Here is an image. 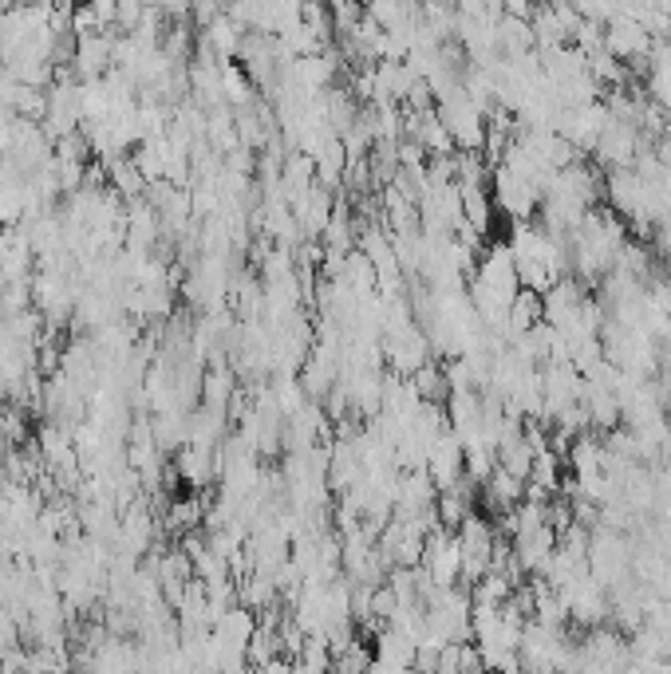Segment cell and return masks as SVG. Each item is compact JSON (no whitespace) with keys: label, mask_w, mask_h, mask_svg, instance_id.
I'll list each match as a JSON object with an SVG mask.
<instances>
[{"label":"cell","mask_w":671,"mask_h":674,"mask_svg":"<svg viewBox=\"0 0 671 674\" xmlns=\"http://www.w3.org/2000/svg\"><path fill=\"white\" fill-rule=\"evenodd\" d=\"M490 201H494V214H502L506 221L514 225H530L533 214L541 209V190L537 186H530L525 178H517V174H510L506 166H494L490 170Z\"/></svg>","instance_id":"obj_1"},{"label":"cell","mask_w":671,"mask_h":674,"mask_svg":"<svg viewBox=\"0 0 671 674\" xmlns=\"http://www.w3.org/2000/svg\"><path fill=\"white\" fill-rule=\"evenodd\" d=\"M423 576L435 584V588H458L463 584V548H458V536L438 528L427 536V548H423Z\"/></svg>","instance_id":"obj_2"},{"label":"cell","mask_w":671,"mask_h":674,"mask_svg":"<svg viewBox=\"0 0 671 674\" xmlns=\"http://www.w3.org/2000/svg\"><path fill=\"white\" fill-rule=\"evenodd\" d=\"M640 150H644V135H640V127H632V122H620L609 115V127L601 130V139H596L593 147V158L601 166H609L612 170H632L640 158Z\"/></svg>","instance_id":"obj_3"},{"label":"cell","mask_w":671,"mask_h":674,"mask_svg":"<svg viewBox=\"0 0 671 674\" xmlns=\"http://www.w3.org/2000/svg\"><path fill=\"white\" fill-rule=\"evenodd\" d=\"M652 43H655L652 36L628 17H616L609 28H604V52H609L616 63H624V68L637 60H648V56H652Z\"/></svg>","instance_id":"obj_4"},{"label":"cell","mask_w":671,"mask_h":674,"mask_svg":"<svg viewBox=\"0 0 671 674\" xmlns=\"http://www.w3.org/2000/svg\"><path fill=\"white\" fill-rule=\"evenodd\" d=\"M565 607H569V620L581 623V627H601V620L609 615V592L596 584L593 576H581L576 584H569L565 592Z\"/></svg>","instance_id":"obj_5"},{"label":"cell","mask_w":671,"mask_h":674,"mask_svg":"<svg viewBox=\"0 0 671 674\" xmlns=\"http://www.w3.org/2000/svg\"><path fill=\"white\" fill-rule=\"evenodd\" d=\"M175 474H178V482H186L190 489H201V485H209L218 477V458L206 454V449L186 446L175 454Z\"/></svg>","instance_id":"obj_6"},{"label":"cell","mask_w":671,"mask_h":674,"mask_svg":"<svg viewBox=\"0 0 671 674\" xmlns=\"http://www.w3.org/2000/svg\"><path fill=\"white\" fill-rule=\"evenodd\" d=\"M237 403V379L226 364L221 367H209L201 375V407H214V410H229Z\"/></svg>","instance_id":"obj_7"},{"label":"cell","mask_w":671,"mask_h":674,"mask_svg":"<svg viewBox=\"0 0 671 674\" xmlns=\"http://www.w3.org/2000/svg\"><path fill=\"white\" fill-rule=\"evenodd\" d=\"M537 324H545V300H541V293L522 288V293L514 296V304H510V339L525 336V331H533Z\"/></svg>","instance_id":"obj_8"},{"label":"cell","mask_w":671,"mask_h":674,"mask_svg":"<svg viewBox=\"0 0 671 674\" xmlns=\"http://www.w3.org/2000/svg\"><path fill=\"white\" fill-rule=\"evenodd\" d=\"M32 442V426H28V410L17 403H0V454L4 449H20Z\"/></svg>","instance_id":"obj_9"},{"label":"cell","mask_w":671,"mask_h":674,"mask_svg":"<svg viewBox=\"0 0 671 674\" xmlns=\"http://www.w3.org/2000/svg\"><path fill=\"white\" fill-rule=\"evenodd\" d=\"M206 521V505L201 497H175V502L166 505V525L178 528V533H198V525Z\"/></svg>","instance_id":"obj_10"},{"label":"cell","mask_w":671,"mask_h":674,"mask_svg":"<svg viewBox=\"0 0 671 674\" xmlns=\"http://www.w3.org/2000/svg\"><path fill=\"white\" fill-rule=\"evenodd\" d=\"M0 320H4V316H0Z\"/></svg>","instance_id":"obj_11"}]
</instances>
